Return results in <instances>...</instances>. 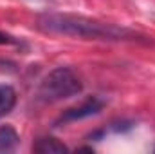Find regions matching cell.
I'll use <instances>...</instances> for the list:
<instances>
[{
	"label": "cell",
	"mask_w": 155,
	"mask_h": 154,
	"mask_svg": "<svg viewBox=\"0 0 155 154\" xmlns=\"http://www.w3.org/2000/svg\"><path fill=\"white\" fill-rule=\"evenodd\" d=\"M40 31L49 35H61L81 40H103V42H134L143 40L139 33L116 26L110 22H101L78 15H61V13H47L41 15L36 22Z\"/></svg>",
	"instance_id": "obj_1"
},
{
	"label": "cell",
	"mask_w": 155,
	"mask_h": 154,
	"mask_svg": "<svg viewBox=\"0 0 155 154\" xmlns=\"http://www.w3.org/2000/svg\"><path fill=\"white\" fill-rule=\"evenodd\" d=\"M83 91V82L71 67H56L40 82L36 100L41 103H56L72 98Z\"/></svg>",
	"instance_id": "obj_2"
},
{
	"label": "cell",
	"mask_w": 155,
	"mask_h": 154,
	"mask_svg": "<svg viewBox=\"0 0 155 154\" xmlns=\"http://www.w3.org/2000/svg\"><path fill=\"white\" fill-rule=\"evenodd\" d=\"M103 105H105V102H103L101 98H97V96H90V98L85 100L81 105L72 107V109H67V111L61 114L60 121L69 123V121H76V120H83V118L94 116V114H97V113L103 109Z\"/></svg>",
	"instance_id": "obj_3"
},
{
	"label": "cell",
	"mask_w": 155,
	"mask_h": 154,
	"mask_svg": "<svg viewBox=\"0 0 155 154\" xmlns=\"http://www.w3.org/2000/svg\"><path fill=\"white\" fill-rule=\"evenodd\" d=\"M20 136L11 125H0V152H11L18 145Z\"/></svg>",
	"instance_id": "obj_4"
},
{
	"label": "cell",
	"mask_w": 155,
	"mask_h": 154,
	"mask_svg": "<svg viewBox=\"0 0 155 154\" xmlns=\"http://www.w3.org/2000/svg\"><path fill=\"white\" fill-rule=\"evenodd\" d=\"M15 105H16V91L7 83H0V118L9 114Z\"/></svg>",
	"instance_id": "obj_5"
},
{
	"label": "cell",
	"mask_w": 155,
	"mask_h": 154,
	"mask_svg": "<svg viewBox=\"0 0 155 154\" xmlns=\"http://www.w3.org/2000/svg\"><path fill=\"white\" fill-rule=\"evenodd\" d=\"M35 152H41V154H54V152H67L69 147L65 143H61L56 138H41L33 145Z\"/></svg>",
	"instance_id": "obj_6"
},
{
	"label": "cell",
	"mask_w": 155,
	"mask_h": 154,
	"mask_svg": "<svg viewBox=\"0 0 155 154\" xmlns=\"http://www.w3.org/2000/svg\"><path fill=\"white\" fill-rule=\"evenodd\" d=\"M9 44H16V40L13 38V37H9V35H5V33L0 31V45H9Z\"/></svg>",
	"instance_id": "obj_7"
}]
</instances>
